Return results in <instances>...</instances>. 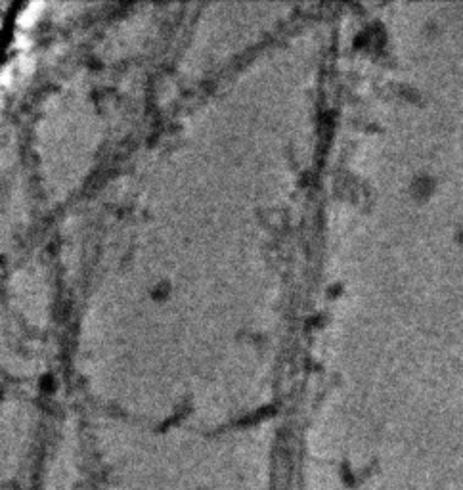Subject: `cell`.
I'll use <instances>...</instances> for the list:
<instances>
[{"instance_id":"obj_1","label":"cell","mask_w":463,"mask_h":490,"mask_svg":"<svg viewBox=\"0 0 463 490\" xmlns=\"http://www.w3.org/2000/svg\"><path fill=\"white\" fill-rule=\"evenodd\" d=\"M41 6H43L41 2H39V4H37V2H31L29 6H27L21 14H19V19H17V21H19L21 25H29L31 21L35 19V15H37V12H39V8H41Z\"/></svg>"}]
</instances>
